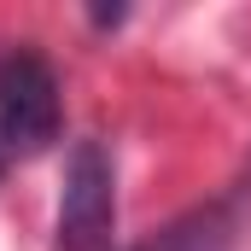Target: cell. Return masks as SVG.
<instances>
[{
    "instance_id": "obj_1",
    "label": "cell",
    "mask_w": 251,
    "mask_h": 251,
    "mask_svg": "<svg viewBox=\"0 0 251 251\" xmlns=\"http://www.w3.org/2000/svg\"><path fill=\"white\" fill-rule=\"evenodd\" d=\"M59 134V76L29 47L0 53V146L6 152H41Z\"/></svg>"
},
{
    "instance_id": "obj_2",
    "label": "cell",
    "mask_w": 251,
    "mask_h": 251,
    "mask_svg": "<svg viewBox=\"0 0 251 251\" xmlns=\"http://www.w3.org/2000/svg\"><path fill=\"white\" fill-rule=\"evenodd\" d=\"M117 228V176L100 140H76L59 199V251H105Z\"/></svg>"
}]
</instances>
